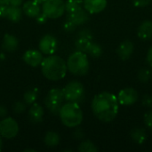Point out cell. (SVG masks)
I'll return each instance as SVG.
<instances>
[{"label":"cell","mask_w":152,"mask_h":152,"mask_svg":"<svg viewBox=\"0 0 152 152\" xmlns=\"http://www.w3.org/2000/svg\"><path fill=\"white\" fill-rule=\"evenodd\" d=\"M94 115L101 121L108 123L115 119L118 113L119 102L118 97L111 93L102 92L96 94L91 103Z\"/></svg>","instance_id":"6da1fadb"},{"label":"cell","mask_w":152,"mask_h":152,"mask_svg":"<svg viewBox=\"0 0 152 152\" xmlns=\"http://www.w3.org/2000/svg\"><path fill=\"white\" fill-rule=\"evenodd\" d=\"M67 63L60 56L49 55L41 62V71L45 77L51 81L62 79L67 73Z\"/></svg>","instance_id":"7a4b0ae2"},{"label":"cell","mask_w":152,"mask_h":152,"mask_svg":"<svg viewBox=\"0 0 152 152\" xmlns=\"http://www.w3.org/2000/svg\"><path fill=\"white\" fill-rule=\"evenodd\" d=\"M62 124L69 128L78 126L83 121V112L78 103L66 102L59 112Z\"/></svg>","instance_id":"3957f363"},{"label":"cell","mask_w":152,"mask_h":152,"mask_svg":"<svg viewBox=\"0 0 152 152\" xmlns=\"http://www.w3.org/2000/svg\"><path fill=\"white\" fill-rule=\"evenodd\" d=\"M68 70L76 76H85L89 71V61L86 53L76 51L71 53L67 61Z\"/></svg>","instance_id":"277c9868"},{"label":"cell","mask_w":152,"mask_h":152,"mask_svg":"<svg viewBox=\"0 0 152 152\" xmlns=\"http://www.w3.org/2000/svg\"><path fill=\"white\" fill-rule=\"evenodd\" d=\"M64 93L65 101L69 102L81 103L85 99V88L84 86L78 81H71L68 83L62 89Z\"/></svg>","instance_id":"5b68a950"},{"label":"cell","mask_w":152,"mask_h":152,"mask_svg":"<svg viewBox=\"0 0 152 152\" xmlns=\"http://www.w3.org/2000/svg\"><path fill=\"white\" fill-rule=\"evenodd\" d=\"M65 101L63 90L61 88H53L50 90L45 99V104L47 110L53 114H59L61 108Z\"/></svg>","instance_id":"8992f818"},{"label":"cell","mask_w":152,"mask_h":152,"mask_svg":"<svg viewBox=\"0 0 152 152\" xmlns=\"http://www.w3.org/2000/svg\"><path fill=\"white\" fill-rule=\"evenodd\" d=\"M65 3L63 0H45L42 4V12L48 19H58L64 14Z\"/></svg>","instance_id":"52a82bcc"},{"label":"cell","mask_w":152,"mask_h":152,"mask_svg":"<svg viewBox=\"0 0 152 152\" xmlns=\"http://www.w3.org/2000/svg\"><path fill=\"white\" fill-rule=\"evenodd\" d=\"M19 132V126L12 118H4L0 121V135L5 139L14 138Z\"/></svg>","instance_id":"ba28073f"},{"label":"cell","mask_w":152,"mask_h":152,"mask_svg":"<svg viewBox=\"0 0 152 152\" xmlns=\"http://www.w3.org/2000/svg\"><path fill=\"white\" fill-rule=\"evenodd\" d=\"M38 47H39L40 52L43 54L52 55L56 52L58 48L57 39L53 35H50V34L45 35L44 37H41L39 44H38Z\"/></svg>","instance_id":"9c48e42d"},{"label":"cell","mask_w":152,"mask_h":152,"mask_svg":"<svg viewBox=\"0 0 152 152\" xmlns=\"http://www.w3.org/2000/svg\"><path fill=\"white\" fill-rule=\"evenodd\" d=\"M139 98L137 91L132 87H126L122 89L118 94V100L119 104L124 106L134 105Z\"/></svg>","instance_id":"30bf717a"},{"label":"cell","mask_w":152,"mask_h":152,"mask_svg":"<svg viewBox=\"0 0 152 152\" xmlns=\"http://www.w3.org/2000/svg\"><path fill=\"white\" fill-rule=\"evenodd\" d=\"M1 9V17L5 18L12 22H18L21 19L22 10L19 6L13 5H0Z\"/></svg>","instance_id":"8fae6325"},{"label":"cell","mask_w":152,"mask_h":152,"mask_svg":"<svg viewBox=\"0 0 152 152\" xmlns=\"http://www.w3.org/2000/svg\"><path fill=\"white\" fill-rule=\"evenodd\" d=\"M22 59L26 64H28L30 67L35 68V67L41 65V62L43 61L44 58H43V53L40 51L31 49L24 53Z\"/></svg>","instance_id":"7c38bea8"},{"label":"cell","mask_w":152,"mask_h":152,"mask_svg":"<svg viewBox=\"0 0 152 152\" xmlns=\"http://www.w3.org/2000/svg\"><path fill=\"white\" fill-rule=\"evenodd\" d=\"M84 8L92 14L102 12L107 6V0H83Z\"/></svg>","instance_id":"4fadbf2b"},{"label":"cell","mask_w":152,"mask_h":152,"mask_svg":"<svg viewBox=\"0 0 152 152\" xmlns=\"http://www.w3.org/2000/svg\"><path fill=\"white\" fill-rule=\"evenodd\" d=\"M67 20H70L77 27L86 23L89 20V12L86 9H79L76 12H69L67 15Z\"/></svg>","instance_id":"5bb4252c"},{"label":"cell","mask_w":152,"mask_h":152,"mask_svg":"<svg viewBox=\"0 0 152 152\" xmlns=\"http://www.w3.org/2000/svg\"><path fill=\"white\" fill-rule=\"evenodd\" d=\"M134 49V43L130 40H125L119 45L118 48L117 49V53L122 61H126L132 56Z\"/></svg>","instance_id":"9a60e30c"},{"label":"cell","mask_w":152,"mask_h":152,"mask_svg":"<svg viewBox=\"0 0 152 152\" xmlns=\"http://www.w3.org/2000/svg\"><path fill=\"white\" fill-rule=\"evenodd\" d=\"M137 36L143 41H148L152 38V21L144 20L138 28Z\"/></svg>","instance_id":"2e32d148"},{"label":"cell","mask_w":152,"mask_h":152,"mask_svg":"<svg viewBox=\"0 0 152 152\" xmlns=\"http://www.w3.org/2000/svg\"><path fill=\"white\" fill-rule=\"evenodd\" d=\"M44 110L42 106L38 103L34 102L28 110V118L33 123H40L43 121Z\"/></svg>","instance_id":"e0dca14e"},{"label":"cell","mask_w":152,"mask_h":152,"mask_svg":"<svg viewBox=\"0 0 152 152\" xmlns=\"http://www.w3.org/2000/svg\"><path fill=\"white\" fill-rule=\"evenodd\" d=\"M18 45H19V41L16 38V37L11 34H5L4 36L2 48L5 52H8V53L14 52L18 48Z\"/></svg>","instance_id":"ac0fdd59"},{"label":"cell","mask_w":152,"mask_h":152,"mask_svg":"<svg viewBox=\"0 0 152 152\" xmlns=\"http://www.w3.org/2000/svg\"><path fill=\"white\" fill-rule=\"evenodd\" d=\"M22 11L27 16L30 18H36L40 13V6L34 0H30L23 4Z\"/></svg>","instance_id":"d6986e66"},{"label":"cell","mask_w":152,"mask_h":152,"mask_svg":"<svg viewBox=\"0 0 152 152\" xmlns=\"http://www.w3.org/2000/svg\"><path fill=\"white\" fill-rule=\"evenodd\" d=\"M130 136H131L132 140L139 145L143 144L147 139V134H146L145 129L141 128V127L134 128L130 133Z\"/></svg>","instance_id":"ffe728a7"},{"label":"cell","mask_w":152,"mask_h":152,"mask_svg":"<svg viewBox=\"0 0 152 152\" xmlns=\"http://www.w3.org/2000/svg\"><path fill=\"white\" fill-rule=\"evenodd\" d=\"M60 135L53 131H49L45 134L44 138V142L47 147L53 148L60 143Z\"/></svg>","instance_id":"44dd1931"},{"label":"cell","mask_w":152,"mask_h":152,"mask_svg":"<svg viewBox=\"0 0 152 152\" xmlns=\"http://www.w3.org/2000/svg\"><path fill=\"white\" fill-rule=\"evenodd\" d=\"M38 94L39 91L37 88H32L28 90L23 96V102L27 104V105H31L34 102H36L37 97H38Z\"/></svg>","instance_id":"7402d4cb"},{"label":"cell","mask_w":152,"mask_h":152,"mask_svg":"<svg viewBox=\"0 0 152 152\" xmlns=\"http://www.w3.org/2000/svg\"><path fill=\"white\" fill-rule=\"evenodd\" d=\"M83 6V0H67L65 2V11L68 13L82 9Z\"/></svg>","instance_id":"603a6c76"},{"label":"cell","mask_w":152,"mask_h":152,"mask_svg":"<svg viewBox=\"0 0 152 152\" xmlns=\"http://www.w3.org/2000/svg\"><path fill=\"white\" fill-rule=\"evenodd\" d=\"M86 53L89 54L93 58H98L102 54V48L99 44L94 43L92 41V43L90 44V45L86 51Z\"/></svg>","instance_id":"cb8c5ba5"},{"label":"cell","mask_w":152,"mask_h":152,"mask_svg":"<svg viewBox=\"0 0 152 152\" xmlns=\"http://www.w3.org/2000/svg\"><path fill=\"white\" fill-rule=\"evenodd\" d=\"M91 43H92V40L77 37V40L75 41V46H76L77 51H80V52L86 53V51H87Z\"/></svg>","instance_id":"d4e9b609"},{"label":"cell","mask_w":152,"mask_h":152,"mask_svg":"<svg viewBox=\"0 0 152 152\" xmlns=\"http://www.w3.org/2000/svg\"><path fill=\"white\" fill-rule=\"evenodd\" d=\"M97 151V147L91 141H84L78 146V151L80 152H96Z\"/></svg>","instance_id":"484cf974"},{"label":"cell","mask_w":152,"mask_h":152,"mask_svg":"<svg viewBox=\"0 0 152 152\" xmlns=\"http://www.w3.org/2000/svg\"><path fill=\"white\" fill-rule=\"evenodd\" d=\"M152 77L151 71L149 69H142L138 72V79L142 83H148Z\"/></svg>","instance_id":"4316f807"},{"label":"cell","mask_w":152,"mask_h":152,"mask_svg":"<svg viewBox=\"0 0 152 152\" xmlns=\"http://www.w3.org/2000/svg\"><path fill=\"white\" fill-rule=\"evenodd\" d=\"M26 110V103L24 102H16L13 104V112L17 114H20L24 112Z\"/></svg>","instance_id":"83f0119b"},{"label":"cell","mask_w":152,"mask_h":152,"mask_svg":"<svg viewBox=\"0 0 152 152\" xmlns=\"http://www.w3.org/2000/svg\"><path fill=\"white\" fill-rule=\"evenodd\" d=\"M77 37H84V38H86V39H89V40H93V37H94V35L92 33V31L88 28H85V29H82L79 31Z\"/></svg>","instance_id":"f1b7e54d"},{"label":"cell","mask_w":152,"mask_h":152,"mask_svg":"<svg viewBox=\"0 0 152 152\" xmlns=\"http://www.w3.org/2000/svg\"><path fill=\"white\" fill-rule=\"evenodd\" d=\"M144 124L150 130L152 131V110L144 115Z\"/></svg>","instance_id":"f546056e"},{"label":"cell","mask_w":152,"mask_h":152,"mask_svg":"<svg viewBox=\"0 0 152 152\" xmlns=\"http://www.w3.org/2000/svg\"><path fill=\"white\" fill-rule=\"evenodd\" d=\"M77 26L75 24H73L70 20H66V21L63 24V28L66 32H72L76 29Z\"/></svg>","instance_id":"4dcf8cb0"},{"label":"cell","mask_w":152,"mask_h":152,"mask_svg":"<svg viewBox=\"0 0 152 152\" xmlns=\"http://www.w3.org/2000/svg\"><path fill=\"white\" fill-rule=\"evenodd\" d=\"M142 103L144 107L151 108L152 107V95L151 94H146L143 96Z\"/></svg>","instance_id":"1f68e13d"},{"label":"cell","mask_w":152,"mask_h":152,"mask_svg":"<svg viewBox=\"0 0 152 152\" xmlns=\"http://www.w3.org/2000/svg\"><path fill=\"white\" fill-rule=\"evenodd\" d=\"M151 0H133V4L136 7H145L151 4Z\"/></svg>","instance_id":"d6a6232c"},{"label":"cell","mask_w":152,"mask_h":152,"mask_svg":"<svg viewBox=\"0 0 152 152\" xmlns=\"http://www.w3.org/2000/svg\"><path fill=\"white\" fill-rule=\"evenodd\" d=\"M47 17H46V15L45 14V13H39L37 17H36V20H37V22L38 23V24H44L45 22H46V20H47Z\"/></svg>","instance_id":"836d02e7"},{"label":"cell","mask_w":152,"mask_h":152,"mask_svg":"<svg viewBox=\"0 0 152 152\" xmlns=\"http://www.w3.org/2000/svg\"><path fill=\"white\" fill-rule=\"evenodd\" d=\"M84 135H85V134H84V133L82 132L81 129H77V130L74 132V134H73L74 138L77 139V140H81V139H83Z\"/></svg>","instance_id":"e575fe53"},{"label":"cell","mask_w":152,"mask_h":152,"mask_svg":"<svg viewBox=\"0 0 152 152\" xmlns=\"http://www.w3.org/2000/svg\"><path fill=\"white\" fill-rule=\"evenodd\" d=\"M146 61L148 62V64L152 67V46L150 47V49L148 50V53H147V56H146Z\"/></svg>","instance_id":"d590c367"},{"label":"cell","mask_w":152,"mask_h":152,"mask_svg":"<svg viewBox=\"0 0 152 152\" xmlns=\"http://www.w3.org/2000/svg\"><path fill=\"white\" fill-rule=\"evenodd\" d=\"M6 115H7V109L4 106L0 105V118H5Z\"/></svg>","instance_id":"8d00e7d4"},{"label":"cell","mask_w":152,"mask_h":152,"mask_svg":"<svg viewBox=\"0 0 152 152\" xmlns=\"http://www.w3.org/2000/svg\"><path fill=\"white\" fill-rule=\"evenodd\" d=\"M22 4V0H9V4L13 6H19Z\"/></svg>","instance_id":"74e56055"},{"label":"cell","mask_w":152,"mask_h":152,"mask_svg":"<svg viewBox=\"0 0 152 152\" xmlns=\"http://www.w3.org/2000/svg\"><path fill=\"white\" fill-rule=\"evenodd\" d=\"M9 4V0H0V5Z\"/></svg>","instance_id":"f35d334b"},{"label":"cell","mask_w":152,"mask_h":152,"mask_svg":"<svg viewBox=\"0 0 152 152\" xmlns=\"http://www.w3.org/2000/svg\"><path fill=\"white\" fill-rule=\"evenodd\" d=\"M34 1H35L36 3H37V4L40 5V4H43V3H44L45 0H34Z\"/></svg>","instance_id":"ab89813d"},{"label":"cell","mask_w":152,"mask_h":152,"mask_svg":"<svg viewBox=\"0 0 152 152\" xmlns=\"http://www.w3.org/2000/svg\"><path fill=\"white\" fill-rule=\"evenodd\" d=\"M2 147H3V142H2V139L0 138V151L2 150Z\"/></svg>","instance_id":"60d3db41"},{"label":"cell","mask_w":152,"mask_h":152,"mask_svg":"<svg viewBox=\"0 0 152 152\" xmlns=\"http://www.w3.org/2000/svg\"><path fill=\"white\" fill-rule=\"evenodd\" d=\"M24 151H33V152H35L36 151H35V150H30V149H28V150H25Z\"/></svg>","instance_id":"b9f144b4"},{"label":"cell","mask_w":152,"mask_h":152,"mask_svg":"<svg viewBox=\"0 0 152 152\" xmlns=\"http://www.w3.org/2000/svg\"><path fill=\"white\" fill-rule=\"evenodd\" d=\"M0 18H1V9H0Z\"/></svg>","instance_id":"7bdbcfd3"}]
</instances>
